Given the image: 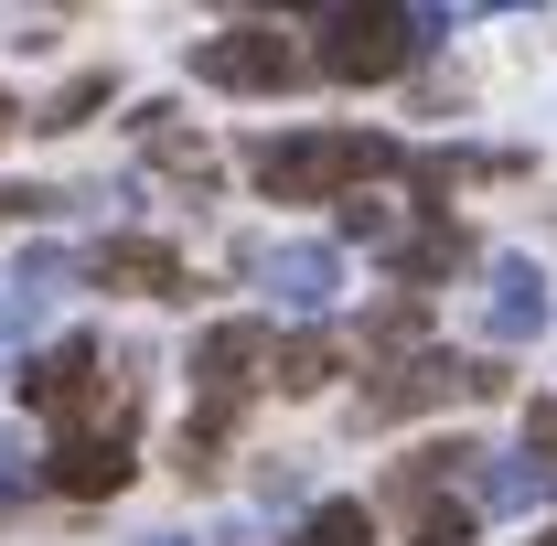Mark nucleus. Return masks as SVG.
I'll return each instance as SVG.
<instances>
[{"instance_id":"10","label":"nucleus","mask_w":557,"mask_h":546,"mask_svg":"<svg viewBox=\"0 0 557 546\" xmlns=\"http://www.w3.org/2000/svg\"><path fill=\"white\" fill-rule=\"evenodd\" d=\"M333 278H344L333 247H278V258H269V300L300 311V322H322V311H333Z\"/></svg>"},{"instance_id":"23","label":"nucleus","mask_w":557,"mask_h":546,"mask_svg":"<svg viewBox=\"0 0 557 546\" xmlns=\"http://www.w3.org/2000/svg\"><path fill=\"white\" fill-rule=\"evenodd\" d=\"M11 119H22V108H11V97H0V129H11Z\"/></svg>"},{"instance_id":"2","label":"nucleus","mask_w":557,"mask_h":546,"mask_svg":"<svg viewBox=\"0 0 557 546\" xmlns=\"http://www.w3.org/2000/svg\"><path fill=\"white\" fill-rule=\"evenodd\" d=\"M429 33H440V11H418V0H322V54L311 65L333 86H386V75L418 65Z\"/></svg>"},{"instance_id":"21","label":"nucleus","mask_w":557,"mask_h":546,"mask_svg":"<svg viewBox=\"0 0 557 546\" xmlns=\"http://www.w3.org/2000/svg\"><path fill=\"white\" fill-rule=\"evenodd\" d=\"M11 493H33V461H22V439H0V504Z\"/></svg>"},{"instance_id":"24","label":"nucleus","mask_w":557,"mask_h":546,"mask_svg":"<svg viewBox=\"0 0 557 546\" xmlns=\"http://www.w3.org/2000/svg\"><path fill=\"white\" fill-rule=\"evenodd\" d=\"M278 11H311V0H278Z\"/></svg>"},{"instance_id":"16","label":"nucleus","mask_w":557,"mask_h":546,"mask_svg":"<svg viewBox=\"0 0 557 546\" xmlns=\"http://www.w3.org/2000/svg\"><path fill=\"white\" fill-rule=\"evenodd\" d=\"M108 97H119V75H108V65H86V75H75V86H65V97H54V108L33 119V129H86V119H97Z\"/></svg>"},{"instance_id":"18","label":"nucleus","mask_w":557,"mask_h":546,"mask_svg":"<svg viewBox=\"0 0 557 546\" xmlns=\"http://www.w3.org/2000/svg\"><path fill=\"white\" fill-rule=\"evenodd\" d=\"M408 514H418V546H472V504H440V493H429Z\"/></svg>"},{"instance_id":"5","label":"nucleus","mask_w":557,"mask_h":546,"mask_svg":"<svg viewBox=\"0 0 557 546\" xmlns=\"http://www.w3.org/2000/svg\"><path fill=\"white\" fill-rule=\"evenodd\" d=\"M129 472H139V461H129V418H108V429H65V450L44 461V482L75 493V504H108Z\"/></svg>"},{"instance_id":"14","label":"nucleus","mask_w":557,"mask_h":546,"mask_svg":"<svg viewBox=\"0 0 557 546\" xmlns=\"http://www.w3.org/2000/svg\"><path fill=\"white\" fill-rule=\"evenodd\" d=\"M450 269H472V236H461L450 214H440L429 236H408V247H397V278H450Z\"/></svg>"},{"instance_id":"17","label":"nucleus","mask_w":557,"mask_h":546,"mask_svg":"<svg viewBox=\"0 0 557 546\" xmlns=\"http://www.w3.org/2000/svg\"><path fill=\"white\" fill-rule=\"evenodd\" d=\"M172 472L194 482V493H205V482L225 472V450H214V418H194V429H183V439H172Z\"/></svg>"},{"instance_id":"20","label":"nucleus","mask_w":557,"mask_h":546,"mask_svg":"<svg viewBox=\"0 0 557 546\" xmlns=\"http://www.w3.org/2000/svg\"><path fill=\"white\" fill-rule=\"evenodd\" d=\"M22 214H54V194H33V183H0V225H22Z\"/></svg>"},{"instance_id":"9","label":"nucleus","mask_w":557,"mask_h":546,"mask_svg":"<svg viewBox=\"0 0 557 546\" xmlns=\"http://www.w3.org/2000/svg\"><path fill=\"white\" fill-rule=\"evenodd\" d=\"M483 322H493V343H525V333H547V278H536V258H493Z\"/></svg>"},{"instance_id":"4","label":"nucleus","mask_w":557,"mask_h":546,"mask_svg":"<svg viewBox=\"0 0 557 546\" xmlns=\"http://www.w3.org/2000/svg\"><path fill=\"white\" fill-rule=\"evenodd\" d=\"M258 375H269V322H214V333L194 343V386H205V418H214V429L247 408Z\"/></svg>"},{"instance_id":"25","label":"nucleus","mask_w":557,"mask_h":546,"mask_svg":"<svg viewBox=\"0 0 557 546\" xmlns=\"http://www.w3.org/2000/svg\"><path fill=\"white\" fill-rule=\"evenodd\" d=\"M536 546H557V536H536Z\"/></svg>"},{"instance_id":"13","label":"nucleus","mask_w":557,"mask_h":546,"mask_svg":"<svg viewBox=\"0 0 557 546\" xmlns=\"http://www.w3.org/2000/svg\"><path fill=\"white\" fill-rule=\"evenodd\" d=\"M269 386H278V397H322V386H333V333L269 343Z\"/></svg>"},{"instance_id":"11","label":"nucleus","mask_w":557,"mask_h":546,"mask_svg":"<svg viewBox=\"0 0 557 546\" xmlns=\"http://www.w3.org/2000/svg\"><path fill=\"white\" fill-rule=\"evenodd\" d=\"M65 258H54V247H33V258H22V269L0 278V343L11 333H33V322H44V311H54V300H65Z\"/></svg>"},{"instance_id":"22","label":"nucleus","mask_w":557,"mask_h":546,"mask_svg":"<svg viewBox=\"0 0 557 546\" xmlns=\"http://www.w3.org/2000/svg\"><path fill=\"white\" fill-rule=\"evenodd\" d=\"M525 439H536V461H557V397H547V408H525Z\"/></svg>"},{"instance_id":"8","label":"nucleus","mask_w":557,"mask_h":546,"mask_svg":"<svg viewBox=\"0 0 557 546\" xmlns=\"http://www.w3.org/2000/svg\"><path fill=\"white\" fill-rule=\"evenodd\" d=\"M97 278H108V289H139V300H194V289H183V258H172L161 236H108V247H97Z\"/></svg>"},{"instance_id":"6","label":"nucleus","mask_w":557,"mask_h":546,"mask_svg":"<svg viewBox=\"0 0 557 546\" xmlns=\"http://www.w3.org/2000/svg\"><path fill=\"white\" fill-rule=\"evenodd\" d=\"M11 386H22V408H33V418H86V408H97V343L65 333L54 353H33Z\"/></svg>"},{"instance_id":"19","label":"nucleus","mask_w":557,"mask_h":546,"mask_svg":"<svg viewBox=\"0 0 557 546\" xmlns=\"http://www.w3.org/2000/svg\"><path fill=\"white\" fill-rule=\"evenodd\" d=\"M333 204H344V236H364V247H386V236H397V214L375 204L364 183H354V194H333Z\"/></svg>"},{"instance_id":"1","label":"nucleus","mask_w":557,"mask_h":546,"mask_svg":"<svg viewBox=\"0 0 557 546\" xmlns=\"http://www.w3.org/2000/svg\"><path fill=\"white\" fill-rule=\"evenodd\" d=\"M397 161H408V150L375 139V129H300V139H258V150H247L258 194H278V204H333V194L397 172Z\"/></svg>"},{"instance_id":"12","label":"nucleus","mask_w":557,"mask_h":546,"mask_svg":"<svg viewBox=\"0 0 557 546\" xmlns=\"http://www.w3.org/2000/svg\"><path fill=\"white\" fill-rule=\"evenodd\" d=\"M472 504H483V514H536V504H547V461H504V450H472Z\"/></svg>"},{"instance_id":"15","label":"nucleus","mask_w":557,"mask_h":546,"mask_svg":"<svg viewBox=\"0 0 557 546\" xmlns=\"http://www.w3.org/2000/svg\"><path fill=\"white\" fill-rule=\"evenodd\" d=\"M289 546H375V514L333 493V504H311V514H300V536H289Z\"/></svg>"},{"instance_id":"3","label":"nucleus","mask_w":557,"mask_h":546,"mask_svg":"<svg viewBox=\"0 0 557 546\" xmlns=\"http://www.w3.org/2000/svg\"><path fill=\"white\" fill-rule=\"evenodd\" d=\"M194 75H205V86H236V97H278V86H300V44L269 33V22L205 33V44H194Z\"/></svg>"},{"instance_id":"7","label":"nucleus","mask_w":557,"mask_h":546,"mask_svg":"<svg viewBox=\"0 0 557 546\" xmlns=\"http://www.w3.org/2000/svg\"><path fill=\"white\" fill-rule=\"evenodd\" d=\"M472 397V364H450V353H408V364H386L375 386H364V429H386V418H408V408H440V397Z\"/></svg>"}]
</instances>
